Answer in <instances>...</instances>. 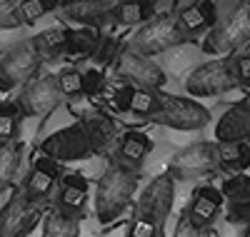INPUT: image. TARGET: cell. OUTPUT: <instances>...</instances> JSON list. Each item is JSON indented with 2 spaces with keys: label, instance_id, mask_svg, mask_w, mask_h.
<instances>
[{
  "label": "cell",
  "instance_id": "1",
  "mask_svg": "<svg viewBox=\"0 0 250 237\" xmlns=\"http://www.w3.org/2000/svg\"><path fill=\"white\" fill-rule=\"evenodd\" d=\"M138 190V170L113 160L95 185V217L100 225L113 222L130 205Z\"/></svg>",
  "mask_w": 250,
  "mask_h": 237
},
{
  "label": "cell",
  "instance_id": "2",
  "mask_svg": "<svg viewBox=\"0 0 250 237\" xmlns=\"http://www.w3.org/2000/svg\"><path fill=\"white\" fill-rule=\"evenodd\" d=\"M43 60L38 58L30 40H20L10 45L0 58V93H10L15 88H25L38 78Z\"/></svg>",
  "mask_w": 250,
  "mask_h": 237
},
{
  "label": "cell",
  "instance_id": "3",
  "mask_svg": "<svg viewBox=\"0 0 250 237\" xmlns=\"http://www.w3.org/2000/svg\"><path fill=\"white\" fill-rule=\"evenodd\" d=\"M180 42H185V38L178 30L175 15H158L148 20L145 25H140V30L130 40L128 50L145 55V58H153V55H163L165 50L180 45Z\"/></svg>",
  "mask_w": 250,
  "mask_h": 237
},
{
  "label": "cell",
  "instance_id": "4",
  "mask_svg": "<svg viewBox=\"0 0 250 237\" xmlns=\"http://www.w3.org/2000/svg\"><path fill=\"white\" fill-rule=\"evenodd\" d=\"M245 42H250V8L235 5V10L223 23H218L205 35L200 50L213 53V55H228V53H235L238 48H243Z\"/></svg>",
  "mask_w": 250,
  "mask_h": 237
},
{
  "label": "cell",
  "instance_id": "5",
  "mask_svg": "<svg viewBox=\"0 0 250 237\" xmlns=\"http://www.w3.org/2000/svg\"><path fill=\"white\" fill-rule=\"evenodd\" d=\"M235 85H238V80H235V70H233V60L230 58H215V60L200 62L188 75L185 90L193 98H210V95L228 93Z\"/></svg>",
  "mask_w": 250,
  "mask_h": 237
},
{
  "label": "cell",
  "instance_id": "6",
  "mask_svg": "<svg viewBox=\"0 0 250 237\" xmlns=\"http://www.w3.org/2000/svg\"><path fill=\"white\" fill-rule=\"evenodd\" d=\"M158 98H160V113L155 115V120L165 127L193 133V130H203L210 122V113L193 98H180L168 93H158Z\"/></svg>",
  "mask_w": 250,
  "mask_h": 237
},
{
  "label": "cell",
  "instance_id": "7",
  "mask_svg": "<svg viewBox=\"0 0 250 237\" xmlns=\"http://www.w3.org/2000/svg\"><path fill=\"white\" fill-rule=\"evenodd\" d=\"M218 167V145L215 142H193L170 158L168 175L173 180H198Z\"/></svg>",
  "mask_w": 250,
  "mask_h": 237
},
{
  "label": "cell",
  "instance_id": "8",
  "mask_svg": "<svg viewBox=\"0 0 250 237\" xmlns=\"http://www.w3.org/2000/svg\"><path fill=\"white\" fill-rule=\"evenodd\" d=\"M115 75L128 80V85H133L135 90H150V93H158L165 85V80H168L163 68L153 58L138 55L128 48L120 50L115 58Z\"/></svg>",
  "mask_w": 250,
  "mask_h": 237
},
{
  "label": "cell",
  "instance_id": "9",
  "mask_svg": "<svg viewBox=\"0 0 250 237\" xmlns=\"http://www.w3.org/2000/svg\"><path fill=\"white\" fill-rule=\"evenodd\" d=\"M173 200H175V180L163 172V175L153 178L150 185L140 192L138 198V217L153 222L160 232L165 227V220L170 215V207H173Z\"/></svg>",
  "mask_w": 250,
  "mask_h": 237
},
{
  "label": "cell",
  "instance_id": "10",
  "mask_svg": "<svg viewBox=\"0 0 250 237\" xmlns=\"http://www.w3.org/2000/svg\"><path fill=\"white\" fill-rule=\"evenodd\" d=\"M43 207L23 195V190L13 192L10 200L0 207V237H28L43 220Z\"/></svg>",
  "mask_w": 250,
  "mask_h": 237
},
{
  "label": "cell",
  "instance_id": "11",
  "mask_svg": "<svg viewBox=\"0 0 250 237\" xmlns=\"http://www.w3.org/2000/svg\"><path fill=\"white\" fill-rule=\"evenodd\" d=\"M40 153L62 165V162H75V160L90 158L93 147H90V140H88L85 130H83V125L75 122L70 127H60L58 133L45 138L43 145H40Z\"/></svg>",
  "mask_w": 250,
  "mask_h": 237
},
{
  "label": "cell",
  "instance_id": "12",
  "mask_svg": "<svg viewBox=\"0 0 250 237\" xmlns=\"http://www.w3.org/2000/svg\"><path fill=\"white\" fill-rule=\"evenodd\" d=\"M60 102H62V95H60L55 75H38L35 80L25 85L23 93L15 100L20 115H28V118H43L53 113Z\"/></svg>",
  "mask_w": 250,
  "mask_h": 237
},
{
  "label": "cell",
  "instance_id": "13",
  "mask_svg": "<svg viewBox=\"0 0 250 237\" xmlns=\"http://www.w3.org/2000/svg\"><path fill=\"white\" fill-rule=\"evenodd\" d=\"M83 125V130H85L88 140H90V147H93V155H105L108 150H113L120 140V127L118 122L105 115V113H100V110H88V113H83L80 120Z\"/></svg>",
  "mask_w": 250,
  "mask_h": 237
},
{
  "label": "cell",
  "instance_id": "14",
  "mask_svg": "<svg viewBox=\"0 0 250 237\" xmlns=\"http://www.w3.org/2000/svg\"><path fill=\"white\" fill-rule=\"evenodd\" d=\"M250 140V98L233 102L215 122V145Z\"/></svg>",
  "mask_w": 250,
  "mask_h": 237
},
{
  "label": "cell",
  "instance_id": "15",
  "mask_svg": "<svg viewBox=\"0 0 250 237\" xmlns=\"http://www.w3.org/2000/svg\"><path fill=\"white\" fill-rule=\"evenodd\" d=\"M60 8L65 18L78 23L80 28L100 30L108 23H113L115 3H110V0H68V3H60Z\"/></svg>",
  "mask_w": 250,
  "mask_h": 237
},
{
  "label": "cell",
  "instance_id": "16",
  "mask_svg": "<svg viewBox=\"0 0 250 237\" xmlns=\"http://www.w3.org/2000/svg\"><path fill=\"white\" fill-rule=\"evenodd\" d=\"M223 202H225V198L220 195V190H215V187H210V185H203V187L195 190L190 205L185 207L183 215H185V217L190 220L195 227L210 230V225L215 222Z\"/></svg>",
  "mask_w": 250,
  "mask_h": 237
},
{
  "label": "cell",
  "instance_id": "17",
  "mask_svg": "<svg viewBox=\"0 0 250 237\" xmlns=\"http://www.w3.org/2000/svg\"><path fill=\"white\" fill-rule=\"evenodd\" d=\"M85 205H88V180L83 178L80 172H70V175H65L60 180L55 210L80 220L83 212H85Z\"/></svg>",
  "mask_w": 250,
  "mask_h": 237
},
{
  "label": "cell",
  "instance_id": "18",
  "mask_svg": "<svg viewBox=\"0 0 250 237\" xmlns=\"http://www.w3.org/2000/svg\"><path fill=\"white\" fill-rule=\"evenodd\" d=\"M175 23L178 30L183 33V38H193L198 33L205 30H213L218 25V5L215 3H193V5H185L175 13Z\"/></svg>",
  "mask_w": 250,
  "mask_h": 237
},
{
  "label": "cell",
  "instance_id": "19",
  "mask_svg": "<svg viewBox=\"0 0 250 237\" xmlns=\"http://www.w3.org/2000/svg\"><path fill=\"white\" fill-rule=\"evenodd\" d=\"M150 147H153V142H150V138L145 133L128 130V133H123L120 140H118V155H115V160L123 162L125 167H130V170H138L143 165V160L148 158Z\"/></svg>",
  "mask_w": 250,
  "mask_h": 237
},
{
  "label": "cell",
  "instance_id": "20",
  "mask_svg": "<svg viewBox=\"0 0 250 237\" xmlns=\"http://www.w3.org/2000/svg\"><path fill=\"white\" fill-rule=\"evenodd\" d=\"M198 55H200V48L193 45V42H180V45L170 48V50H165L160 58L163 62H158V65L163 68L165 78L173 75V78H180L183 73H193L198 65Z\"/></svg>",
  "mask_w": 250,
  "mask_h": 237
},
{
  "label": "cell",
  "instance_id": "21",
  "mask_svg": "<svg viewBox=\"0 0 250 237\" xmlns=\"http://www.w3.org/2000/svg\"><path fill=\"white\" fill-rule=\"evenodd\" d=\"M103 33L93 28H75L68 30V42H65V55L73 58H93L100 48Z\"/></svg>",
  "mask_w": 250,
  "mask_h": 237
},
{
  "label": "cell",
  "instance_id": "22",
  "mask_svg": "<svg viewBox=\"0 0 250 237\" xmlns=\"http://www.w3.org/2000/svg\"><path fill=\"white\" fill-rule=\"evenodd\" d=\"M153 20V0H135V3H115L113 8V23L115 25H145Z\"/></svg>",
  "mask_w": 250,
  "mask_h": 237
},
{
  "label": "cell",
  "instance_id": "23",
  "mask_svg": "<svg viewBox=\"0 0 250 237\" xmlns=\"http://www.w3.org/2000/svg\"><path fill=\"white\" fill-rule=\"evenodd\" d=\"M33 48L38 53L40 60H55L60 55H65V42H68V30H60V28H48L43 33H38L35 38H30Z\"/></svg>",
  "mask_w": 250,
  "mask_h": 237
},
{
  "label": "cell",
  "instance_id": "24",
  "mask_svg": "<svg viewBox=\"0 0 250 237\" xmlns=\"http://www.w3.org/2000/svg\"><path fill=\"white\" fill-rule=\"evenodd\" d=\"M20 158H23V147L18 145V140L0 142V195L13 187L20 170Z\"/></svg>",
  "mask_w": 250,
  "mask_h": 237
},
{
  "label": "cell",
  "instance_id": "25",
  "mask_svg": "<svg viewBox=\"0 0 250 237\" xmlns=\"http://www.w3.org/2000/svg\"><path fill=\"white\" fill-rule=\"evenodd\" d=\"M218 167L228 172H245L250 167V145L248 142H223L218 145Z\"/></svg>",
  "mask_w": 250,
  "mask_h": 237
},
{
  "label": "cell",
  "instance_id": "26",
  "mask_svg": "<svg viewBox=\"0 0 250 237\" xmlns=\"http://www.w3.org/2000/svg\"><path fill=\"white\" fill-rule=\"evenodd\" d=\"M55 185H58V178H53V175H48V172H40V170L33 167L30 175H28L25 182H23V195H25L30 202H35V205L43 207V202L50 200Z\"/></svg>",
  "mask_w": 250,
  "mask_h": 237
},
{
  "label": "cell",
  "instance_id": "27",
  "mask_svg": "<svg viewBox=\"0 0 250 237\" xmlns=\"http://www.w3.org/2000/svg\"><path fill=\"white\" fill-rule=\"evenodd\" d=\"M78 235H80V220L62 215L55 207H50L43 215V237H78Z\"/></svg>",
  "mask_w": 250,
  "mask_h": 237
},
{
  "label": "cell",
  "instance_id": "28",
  "mask_svg": "<svg viewBox=\"0 0 250 237\" xmlns=\"http://www.w3.org/2000/svg\"><path fill=\"white\" fill-rule=\"evenodd\" d=\"M58 88H60V95L68 98V100H80L85 98V93H83V73L78 68H62L58 75Z\"/></svg>",
  "mask_w": 250,
  "mask_h": 237
},
{
  "label": "cell",
  "instance_id": "29",
  "mask_svg": "<svg viewBox=\"0 0 250 237\" xmlns=\"http://www.w3.org/2000/svg\"><path fill=\"white\" fill-rule=\"evenodd\" d=\"M20 110L10 100H0V142H13L18 135Z\"/></svg>",
  "mask_w": 250,
  "mask_h": 237
},
{
  "label": "cell",
  "instance_id": "30",
  "mask_svg": "<svg viewBox=\"0 0 250 237\" xmlns=\"http://www.w3.org/2000/svg\"><path fill=\"white\" fill-rule=\"evenodd\" d=\"M128 113H133V115H138V118H153V120H155V115L160 113V98H158V93L135 90Z\"/></svg>",
  "mask_w": 250,
  "mask_h": 237
},
{
  "label": "cell",
  "instance_id": "31",
  "mask_svg": "<svg viewBox=\"0 0 250 237\" xmlns=\"http://www.w3.org/2000/svg\"><path fill=\"white\" fill-rule=\"evenodd\" d=\"M55 8H60L58 0H23V3H18V13H20V20H23L25 25H33L38 23L43 15L53 13Z\"/></svg>",
  "mask_w": 250,
  "mask_h": 237
},
{
  "label": "cell",
  "instance_id": "32",
  "mask_svg": "<svg viewBox=\"0 0 250 237\" xmlns=\"http://www.w3.org/2000/svg\"><path fill=\"white\" fill-rule=\"evenodd\" d=\"M220 195L230 202V200H243L250 198V175L248 172H235L220 185Z\"/></svg>",
  "mask_w": 250,
  "mask_h": 237
},
{
  "label": "cell",
  "instance_id": "33",
  "mask_svg": "<svg viewBox=\"0 0 250 237\" xmlns=\"http://www.w3.org/2000/svg\"><path fill=\"white\" fill-rule=\"evenodd\" d=\"M20 25H23V20H20V13H18V3L0 0V30H10Z\"/></svg>",
  "mask_w": 250,
  "mask_h": 237
},
{
  "label": "cell",
  "instance_id": "34",
  "mask_svg": "<svg viewBox=\"0 0 250 237\" xmlns=\"http://www.w3.org/2000/svg\"><path fill=\"white\" fill-rule=\"evenodd\" d=\"M225 217H228V222H248L250 225V198L230 200V202H228Z\"/></svg>",
  "mask_w": 250,
  "mask_h": 237
},
{
  "label": "cell",
  "instance_id": "35",
  "mask_svg": "<svg viewBox=\"0 0 250 237\" xmlns=\"http://www.w3.org/2000/svg\"><path fill=\"white\" fill-rule=\"evenodd\" d=\"M93 58L100 62V65H108L110 60L118 58V40L115 38H103L100 40V48H98V53Z\"/></svg>",
  "mask_w": 250,
  "mask_h": 237
},
{
  "label": "cell",
  "instance_id": "36",
  "mask_svg": "<svg viewBox=\"0 0 250 237\" xmlns=\"http://www.w3.org/2000/svg\"><path fill=\"white\" fill-rule=\"evenodd\" d=\"M173 237H210V230H203V227H195L190 220L183 217L178 220V225H175V232H173Z\"/></svg>",
  "mask_w": 250,
  "mask_h": 237
},
{
  "label": "cell",
  "instance_id": "37",
  "mask_svg": "<svg viewBox=\"0 0 250 237\" xmlns=\"http://www.w3.org/2000/svg\"><path fill=\"white\" fill-rule=\"evenodd\" d=\"M103 88V73L98 68H90L83 73V93L85 95H95Z\"/></svg>",
  "mask_w": 250,
  "mask_h": 237
},
{
  "label": "cell",
  "instance_id": "38",
  "mask_svg": "<svg viewBox=\"0 0 250 237\" xmlns=\"http://www.w3.org/2000/svg\"><path fill=\"white\" fill-rule=\"evenodd\" d=\"M133 93H135L133 85H123V88H118V90L113 93V105L118 107L120 113H128L130 100H133Z\"/></svg>",
  "mask_w": 250,
  "mask_h": 237
},
{
  "label": "cell",
  "instance_id": "39",
  "mask_svg": "<svg viewBox=\"0 0 250 237\" xmlns=\"http://www.w3.org/2000/svg\"><path fill=\"white\" fill-rule=\"evenodd\" d=\"M130 237H160V230L153 222H148V220L135 217V222L130 227Z\"/></svg>",
  "mask_w": 250,
  "mask_h": 237
},
{
  "label": "cell",
  "instance_id": "40",
  "mask_svg": "<svg viewBox=\"0 0 250 237\" xmlns=\"http://www.w3.org/2000/svg\"><path fill=\"white\" fill-rule=\"evenodd\" d=\"M33 167L35 170H40V172H48V175H53V178H62V167H60V162H55V160H50V158H45V155H38L35 158V162H33Z\"/></svg>",
  "mask_w": 250,
  "mask_h": 237
},
{
  "label": "cell",
  "instance_id": "41",
  "mask_svg": "<svg viewBox=\"0 0 250 237\" xmlns=\"http://www.w3.org/2000/svg\"><path fill=\"white\" fill-rule=\"evenodd\" d=\"M233 70H235V80L243 85H250V55H240L233 60Z\"/></svg>",
  "mask_w": 250,
  "mask_h": 237
},
{
  "label": "cell",
  "instance_id": "42",
  "mask_svg": "<svg viewBox=\"0 0 250 237\" xmlns=\"http://www.w3.org/2000/svg\"><path fill=\"white\" fill-rule=\"evenodd\" d=\"M243 237H250V225L245 227V232H243Z\"/></svg>",
  "mask_w": 250,
  "mask_h": 237
},
{
  "label": "cell",
  "instance_id": "43",
  "mask_svg": "<svg viewBox=\"0 0 250 237\" xmlns=\"http://www.w3.org/2000/svg\"><path fill=\"white\" fill-rule=\"evenodd\" d=\"M245 5H248V8H250V3H245Z\"/></svg>",
  "mask_w": 250,
  "mask_h": 237
}]
</instances>
